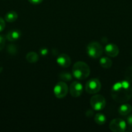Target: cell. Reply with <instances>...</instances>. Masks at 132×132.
Wrapping results in <instances>:
<instances>
[{
    "label": "cell",
    "mask_w": 132,
    "mask_h": 132,
    "mask_svg": "<svg viewBox=\"0 0 132 132\" xmlns=\"http://www.w3.org/2000/svg\"><path fill=\"white\" fill-rule=\"evenodd\" d=\"M31 4H33V5H38V4H40L42 2L43 0H28Z\"/></svg>",
    "instance_id": "21"
},
{
    "label": "cell",
    "mask_w": 132,
    "mask_h": 132,
    "mask_svg": "<svg viewBox=\"0 0 132 132\" xmlns=\"http://www.w3.org/2000/svg\"><path fill=\"white\" fill-rule=\"evenodd\" d=\"M69 88L67 84L63 81H60L54 88V95L58 99L65 97L68 93Z\"/></svg>",
    "instance_id": "7"
},
{
    "label": "cell",
    "mask_w": 132,
    "mask_h": 132,
    "mask_svg": "<svg viewBox=\"0 0 132 132\" xmlns=\"http://www.w3.org/2000/svg\"><path fill=\"white\" fill-rule=\"evenodd\" d=\"M102 85L99 80L97 79H91L85 84V91L89 94H94L100 90Z\"/></svg>",
    "instance_id": "5"
},
{
    "label": "cell",
    "mask_w": 132,
    "mask_h": 132,
    "mask_svg": "<svg viewBox=\"0 0 132 132\" xmlns=\"http://www.w3.org/2000/svg\"><path fill=\"white\" fill-rule=\"evenodd\" d=\"M109 129L114 132H123L126 129V123L123 119L116 118L113 119L109 123Z\"/></svg>",
    "instance_id": "6"
},
{
    "label": "cell",
    "mask_w": 132,
    "mask_h": 132,
    "mask_svg": "<svg viewBox=\"0 0 132 132\" xmlns=\"http://www.w3.org/2000/svg\"><path fill=\"white\" fill-rule=\"evenodd\" d=\"M132 111V106L129 104H123L119 108L118 112L119 114L122 116H126L131 113Z\"/></svg>",
    "instance_id": "12"
},
{
    "label": "cell",
    "mask_w": 132,
    "mask_h": 132,
    "mask_svg": "<svg viewBox=\"0 0 132 132\" xmlns=\"http://www.w3.org/2000/svg\"><path fill=\"white\" fill-rule=\"evenodd\" d=\"M18 18V15L16 12L10 11L6 14L5 16V19L9 23H13L16 21Z\"/></svg>",
    "instance_id": "13"
},
{
    "label": "cell",
    "mask_w": 132,
    "mask_h": 132,
    "mask_svg": "<svg viewBox=\"0 0 132 132\" xmlns=\"http://www.w3.org/2000/svg\"><path fill=\"white\" fill-rule=\"evenodd\" d=\"M69 92L74 97H80L83 92L82 85L78 81H73L70 85Z\"/></svg>",
    "instance_id": "8"
},
{
    "label": "cell",
    "mask_w": 132,
    "mask_h": 132,
    "mask_svg": "<svg viewBox=\"0 0 132 132\" xmlns=\"http://www.w3.org/2000/svg\"><path fill=\"white\" fill-rule=\"evenodd\" d=\"M94 121L97 124L99 125H103L106 123L107 119H106V116L102 113H97V114L94 116Z\"/></svg>",
    "instance_id": "16"
},
{
    "label": "cell",
    "mask_w": 132,
    "mask_h": 132,
    "mask_svg": "<svg viewBox=\"0 0 132 132\" xmlns=\"http://www.w3.org/2000/svg\"><path fill=\"white\" fill-rule=\"evenodd\" d=\"M85 114H86V116L87 117H92V116H93V110H88V111H87L86 113H85Z\"/></svg>",
    "instance_id": "24"
},
{
    "label": "cell",
    "mask_w": 132,
    "mask_h": 132,
    "mask_svg": "<svg viewBox=\"0 0 132 132\" xmlns=\"http://www.w3.org/2000/svg\"><path fill=\"white\" fill-rule=\"evenodd\" d=\"M90 104L94 110L100 111L106 106V99L102 95L99 94L94 95L91 97Z\"/></svg>",
    "instance_id": "4"
},
{
    "label": "cell",
    "mask_w": 132,
    "mask_h": 132,
    "mask_svg": "<svg viewBox=\"0 0 132 132\" xmlns=\"http://www.w3.org/2000/svg\"><path fill=\"white\" fill-rule=\"evenodd\" d=\"M104 50L106 55L111 57H116L119 54V48L115 44H107L105 47Z\"/></svg>",
    "instance_id": "9"
},
{
    "label": "cell",
    "mask_w": 132,
    "mask_h": 132,
    "mask_svg": "<svg viewBox=\"0 0 132 132\" xmlns=\"http://www.w3.org/2000/svg\"><path fill=\"white\" fill-rule=\"evenodd\" d=\"M57 63L63 68H67L71 65V60L70 57L68 55L65 54H60L59 56L57 57Z\"/></svg>",
    "instance_id": "10"
},
{
    "label": "cell",
    "mask_w": 132,
    "mask_h": 132,
    "mask_svg": "<svg viewBox=\"0 0 132 132\" xmlns=\"http://www.w3.org/2000/svg\"><path fill=\"white\" fill-rule=\"evenodd\" d=\"M5 39L4 38L3 36H1L0 35V52L3 50V48L5 46Z\"/></svg>",
    "instance_id": "19"
},
{
    "label": "cell",
    "mask_w": 132,
    "mask_h": 132,
    "mask_svg": "<svg viewBox=\"0 0 132 132\" xmlns=\"http://www.w3.org/2000/svg\"><path fill=\"white\" fill-rule=\"evenodd\" d=\"M60 78L64 81H70L72 80V75L69 72H62L60 74Z\"/></svg>",
    "instance_id": "18"
},
{
    "label": "cell",
    "mask_w": 132,
    "mask_h": 132,
    "mask_svg": "<svg viewBox=\"0 0 132 132\" xmlns=\"http://www.w3.org/2000/svg\"><path fill=\"white\" fill-rule=\"evenodd\" d=\"M5 27V20L0 17V32H2Z\"/></svg>",
    "instance_id": "20"
},
{
    "label": "cell",
    "mask_w": 132,
    "mask_h": 132,
    "mask_svg": "<svg viewBox=\"0 0 132 132\" xmlns=\"http://www.w3.org/2000/svg\"><path fill=\"white\" fill-rule=\"evenodd\" d=\"M112 61L111 59L107 57H104L101 58L100 60V64L101 67L106 69H108V68H111L112 66Z\"/></svg>",
    "instance_id": "14"
},
{
    "label": "cell",
    "mask_w": 132,
    "mask_h": 132,
    "mask_svg": "<svg viewBox=\"0 0 132 132\" xmlns=\"http://www.w3.org/2000/svg\"><path fill=\"white\" fill-rule=\"evenodd\" d=\"M40 52L42 55H46L48 54V50L47 48H42L40 50Z\"/></svg>",
    "instance_id": "23"
},
{
    "label": "cell",
    "mask_w": 132,
    "mask_h": 132,
    "mask_svg": "<svg viewBox=\"0 0 132 132\" xmlns=\"http://www.w3.org/2000/svg\"><path fill=\"white\" fill-rule=\"evenodd\" d=\"M111 95L116 103H124L128 101L132 97V87L128 81L116 82L112 86Z\"/></svg>",
    "instance_id": "1"
},
{
    "label": "cell",
    "mask_w": 132,
    "mask_h": 132,
    "mask_svg": "<svg viewBox=\"0 0 132 132\" xmlns=\"http://www.w3.org/2000/svg\"><path fill=\"white\" fill-rule=\"evenodd\" d=\"M127 122L129 126L132 127V114H131L130 116L127 117Z\"/></svg>",
    "instance_id": "22"
},
{
    "label": "cell",
    "mask_w": 132,
    "mask_h": 132,
    "mask_svg": "<svg viewBox=\"0 0 132 132\" xmlns=\"http://www.w3.org/2000/svg\"><path fill=\"white\" fill-rule=\"evenodd\" d=\"M124 77L126 81L132 82V66H129L126 68L124 73Z\"/></svg>",
    "instance_id": "17"
},
{
    "label": "cell",
    "mask_w": 132,
    "mask_h": 132,
    "mask_svg": "<svg viewBox=\"0 0 132 132\" xmlns=\"http://www.w3.org/2000/svg\"><path fill=\"white\" fill-rule=\"evenodd\" d=\"M72 76L77 79L84 80L90 74V68L84 62L78 61L72 67Z\"/></svg>",
    "instance_id": "2"
},
{
    "label": "cell",
    "mask_w": 132,
    "mask_h": 132,
    "mask_svg": "<svg viewBox=\"0 0 132 132\" xmlns=\"http://www.w3.org/2000/svg\"><path fill=\"white\" fill-rule=\"evenodd\" d=\"M26 59L28 63H35L38 61L39 56L37 53L34 52H28L26 55Z\"/></svg>",
    "instance_id": "15"
},
{
    "label": "cell",
    "mask_w": 132,
    "mask_h": 132,
    "mask_svg": "<svg viewBox=\"0 0 132 132\" xmlns=\"http://www.w3.org/2000/svg\"><path fill=\"white\" fill-rule=\"evenodd\" d=\"M21 34V33L20 30H12L9 31L8 32V34H6V38L9 41H16L18 39L20 38Z\"/></svg>",
    "instance_id": "11"
},
{
    "label": "cell",
    "mask_w": 132,
    "mask_h": 132,
    "mask_svg": "<svg viewBox=\"0 0 132 132\" xmlns=\"http://www.w3.org/2000/svg\"><path fill=\"white\" fill-rule=\"evenodd\" d=\"M86 51L89 57L93 59H97L102 55L103 47L99 43L93 41L88 44Z\"/></svg>",
    "instance_id": "3"
}]
</instances>
